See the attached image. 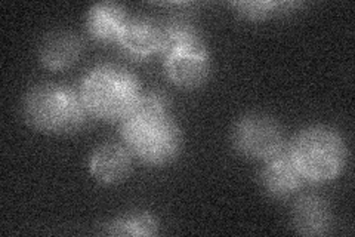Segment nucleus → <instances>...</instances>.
I'll return each mask as SVG.
<instances>
[{"instance_id": "nucleus-8", "label": "nucleus", "mask_w": 355, "mask_h": 237, "mask_svg": "<svg viewBox=\"0 0 355 237\" xmlns=\"http://www.w3.org/2000/svg\"><path fill=\"white\" fill-rule=\"evenodd\" d=\"M91 174L104 184H114L130 171V152L120 144H104L92 154Z\"/></svg>"}, {"instance_id": "nucleus-3", "label": "nucleus", "mask_w": 355, "mask_h": 237, "mask_svg": "<svg viewBox=\"0 0 355 237\" xmlns=\"http://www.w3.org/2000/svg\"><path fill=\"white\" fill-rule=\"evenodd\" d=\"M171 81L187 89L206 82L210 70L209 54L198 33L182 21H173L162 28L159 51Z\"/></svg>"}, {"instance_id": "nucleus-6", "label": "nucleus", "mask_w": 355, "mask_h": 237, "mask_svg": "<svg viewBox=\"0 0 355 237\" xmlns=\"http://www.w3.org/2000/svg\"><path fill=\"white\" fill-rule=\"evenodd\" d=\"M236 149L254 159H266L283 147V132L274 119L262 115L243 117L232 132Z\"/></svg>"}, {"instance_id": "nucleus-11", "label": "nucleus", "mask_w": 355, "mask_h": 237, "mask_svg": "<svg viewBox=\"0 0 355 237\" xmlns=\"http://www.w3.org/2000/svg\"><path fill=\"white\" fill-rule=\"evenodd\" d=\"M82 52L80 39L67 31L52 33L40 47V61L52 70H61L77 61Z\"/></svg>"}, {"instance_id": "nucleus-13", "label": "nucleus", "mask_w": 355, "mask_h": 237, "mask_svg": "<svg viewBox=\"0 0 355 237\" xmlns=\"http://www.w3.org/2000/svg\"><path fill=\"white\" fill-rule=\"evenodd\" d=\"M157 231V221L150 213H129L111 222L107 233L113 236H151Z\"/></svg>"}, {"instance_id": "nucleus-14", "label": "nucleus", "mask_w": 355, "mask_h": 237, "mask_svg": "<svg viewBox=\"0 0 355 237\" xmlns=\"http://www.w3.org/2000/svg\"><path fill=\"white\" fill-rule=\"evenodd\" d=\"M237 9V13L243 17L250 18V19H259L265 18L268 15L277 14V13H283L287 8L295 6V3L291 2H236L232 3Z\"/></svg>"}, {"instance_id": "nucleus-10", "label": "nucleus", "mask_w": 355, "mask_h": 237, "mask_svg": "<svg viewBox=\"0 0 355 237\" xmlns=\"http://www.w3.org/2000/svg\"><path fill=\"white\" fill-rule=\"evenodd\" d=\"M119 42L130 55L147 56L160 51L162 28L144 18L128 19L120 33Z\"/></svg>"}, {"instance_id": "nucleus-12", "label": "nucleus", "mask_w": 355, "mask_h": 237, "mask_svg": "<svg viewBox=\"0 0 355 237\" xmlns=\"http://www.w3.org/2000/svg\"><path fill=\"white\" fill-rule=\"evenodd\" d=\"M126 22L125 9L114 3L95 5L87 14V30L92 38L101 42L119 40Z\"/></svg>"}, {"instance_id": "nucleus-2", "label": "nucleus", "mask_w": 355, "mask_h": 237, "mask_svg": "<svg viewBox=\"0 0 355 237\" xmlns=\"http://www.w3.org/2000/svg\"><path fill=\"white\" fill-rule=\"evenodd\" d=\"M80 97L89 115L104 120H121L141 94L132 73L117 65H99L83 79Z\"/></svg>"}, {"instance_id": "nucleus-9", "label": "nucleus", "mask_w": 355, "mask_h": 237, "mask_svg": "<svg viewBox=\"0 0 355 237\" xmlns=\"http://www.w3.org/2000/svg\"><path fill=\"white\" fill-rule=\"evenodd\" d=\"M292 221L296 231L305 236H320L327 233L331 215L327 203L315 195L299 199L292 212Z\"/></svg>"}, {"instance_id": "nucleus-4", "label": "nucleus", "mask_w": 355, "mask_h": 237, "mask_svg": "<svg viewBox=\"0 0 355 237\" xmlns=\"http://www.w3.org/2000/svg\"><path fill=\"white\" fill-rule=\"evenodd\" d=\"M89 111L80 94L62 85H40L24 101V116L33 128L65 133L82 128Z\"/></svg>"}, {"instance_id": "nucleus-1", "label": "nucleus", "mask_w": 355, "mask_h": 237, "mask_svg": "<svg viewBox=\"0 0 355 237\" xmlns=\"http://www.w3.org/2000/svg\"><path fill=\"white\" fill-rule=\"evenodd\" d=\"M121 122L128 150L148 165L171 162L180 152L181 132L159 94L141 95Z\"/></svg>"}, {"instance_id": "nucleus-7", "label": "nucleus", "mask_w": 355, "mask_h": 237, "mask_svg": "<svg viewBox=\"0 0 355 237\" xmlns=\"http://www.w3.org/2000/svg\"><path fill=\"white\" fill-rule=\"evenodd\" d=\"M265 161L261 181L272 197H287L301 188L305 178L293 159L291 147L283 145L279 152L266 157Z\"/></svg>"}, {"instance_id": "nucleus-5", "label": "nucleus", "mask_w": 355, "mask_h": 237, "mask_svg": "<svg viewBox=\"0 0 355 237\" xmlns=\"http://www.w3.org/2000/svg\"><path fill=\"white\" fill-rule=\"evenodd\" d=\"M293 159L305 179L324 183L336 178L345 165V144L340 135L324 126L302 131L291 147Z\"/></svg>"}]
</instances>
